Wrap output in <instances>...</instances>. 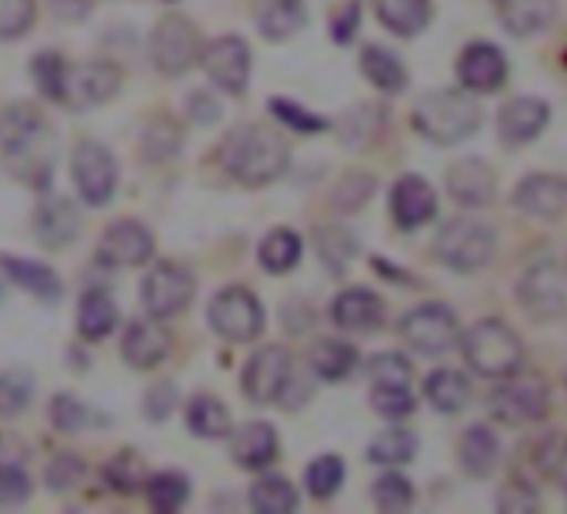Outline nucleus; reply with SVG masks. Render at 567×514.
Listing matches in <instances>:
<instances>
[{
    "label": "nucleus",
    "instance_id": "obj_53",
    "mask_svg": "<svg viewBox=\"0 0 567 514\" xmlns=\"http://www.w3.org/2000/svg\"><path fill=\"white\" fill-rule=\"evenodd\" d=\"M107 481L117 491H137L141 484V461H134L131 454H121L107 464Z\"/></svg>",
    "mask_w": 567,
    "mask_h": 514
},
{
    "label": "nucleus",
    "instance_id": "obj_32",
    "mask_svg": "<svg viewBox=\"0 0 567 514\" xmlns=\"http://www.w3.org/2000/svg\"><path fill=\"white\" fill-rule=\"evenodd\" d=\"M361 71H364V78H368L378 91H384V94H401L404 84H408V71H404V64L398 61V54H391L388 48H378V44L364 48V54H361Z\"/></svg>",
    "mask_w": 567,
    "mask_h": 514
},
{
    "label": "nucleus",
    "instance_id": "obj_45",
    "mask_svg": "<svg viewBox=\"0 0 567 514\" xmlns=\"http://www.w3.org/2000/svg\"><path fill=\"white\" fill-rule=\"evenodd\" d=\"M34 24V0H0V41H14Z\"/></svg>",
    "mask_w": 567,
    "mask_h": 514
},
{
    "label": "nucleus",
    "instance_id": "obj_19",
    "mask_svg": "<svg viewBox=\"0 0 567 514\" xmlns=\"http://www.w3.org/2000/svg\"><path fill=\"white\" fill-rule=\"evenodd\" d=\"M391 214H394L398 227H404V230L424 227L437 214L434 187L424 177H417V174H404L394 184V191H391Z\"/></svg>",
    "mask_w": 567,
    "mask_h": 514
},
{
    "label": "nucleus",
    "instance_id": "obj_3",
    "mask_svg": "<svg viewBox=\"0 0 567 514\" xmlns=\"http://www.w3.org/2000/svg\"><path fill=\"white\" fill-rule=\"evenodd\" d=\"M461 351L467 368L481 378H511L524 361V345L504 321H477L461 338Z\"/></svg>",
    "mask_w": 567,
    "mask_h": 514
},
{
    "label": "nucleus",
    "instance_id": "obj_56",
    "mask_svg": "<svg viewBox=\"0 0 567 514\" xmlns=\"http://www.w3.org/2000/svg\"><path fill=\"white\" fill-rule=\"evenodd\" d=\"M28 458V448L18 438L0 434V464H21Z\"/></svg>",
    "mask_w": 567,
    "mask_h": 514
},
{
    "label": "nucleus",
    "instance_id": "obj_13",
    "mask_svg": "<svg viewBox=\"0 0 567 514\" xmlns=\"http://www.w3.org/2000/svg\"><path fill=\"white\" fill-rule=\"evenodd\" d=\"M194 298V278L181 265H157L144 278V308L151 318L167 321L181 315Z\"/></svg>",
    "mask_w": 567,
    "mask_h": 514
},
{
    "label": "nucleus",
    "instance_id": "obj_57",
    "mask_svg": "<svg viewBox=\"0 0 567 514\" xmlns=\"http://www.w3.org/2000/svg\"><path fill=\"white\" fill-rule=\"evenodd\" d=\"M87 0H54V14H61V18H68V21H78V18H84L87 14Z\"/></svg>",
    "mask_w": 567,
    "mask_h": 514
},
{
    "label": "nucleus",
    "instance_id": "obj_51",
    "mask_svg": "<svg viewBox=\"0 0 567 514\" xmlns=\"http://www.w3.org/2000/svg\"><path fill=\"white\" fill-rule=\"evenodd\" d=\"M81 477H84V461L74 458V454H61V458H54V464L48 467V484H51L54 491H71Z\"/></svg>",
    "mask_w": 567,
    "mask_h": 514
},
{
    "label": "nucleus",
    "instance_id": "obj_23",
    "mask_svg": "<svg viewBox=\"0 0 567 514\" xmlns=\"http://www.w3.org/2000/svg\"><path fill=\"white\" fill-rule=\"evenodd\" d=\"M494 4H497L501 24L514 38H534V34H540L554 21V14H557L554 0H494Z\"/></svg>",
    "mask_w": 567,
    "mask_h": 514
},
{
    "label": "nucleus",
    "instance_id": "obj_28",
    "mask_svg": "<svg viewBox=\"0 0 567 514\" xmlns=\"http://www.w3.org/2000/svg\"><path fill=\"white\" fill-rule=\"evenodd\" d=\"M501 461V441L487 424H471L461 438V467L474 477L494 474Z\"/></svg>",
    "mask_w": 567,
    "mask_h": 514
},
{
    "label": "nucleus",
    "instance_id": "obj_44",
    "mask_svg": "<svg viewBox=\"0 0 567 514\" xmlns=\"http://www.w3.org/2000/svg\"><path fill=\"white\" fill-rule=\"evenodd\" d=\"M371 404L378 414L398 421V418H408L414 411V394L408 391V384H374Z\"/></svg>",
    "mask_w": 567,
    "mask_h": 514
},
{
    "label": "nucleus",
    "instance_id": "obj_25",
    "mask_svg": "<svg viewBox=\"0 0 567 514\" xmlns=\"http://www.w3.org/2000/svg\"><path fill=\"white\" fill-rule=\"evenodd\" d=\"M34 230H38V237H41L48 247H64V244H71V240L78 237V230H81L78 207H74L68 197H48V201L38 207Z\"/></svg>",
    "mask_w": 567,
    "mask_h": 514
},
{
    "label": "nucleus",
    "instance_id": "obj_30",
    "mask_svg": "<svg viewBox=\"0 0 567 514\" xmlns=\"http://www.w3.org/2000/svg\"><path fill=\"white\" fill-rule=\"evenodd\" d=\"M374 8H378V21L398 38H414L431 21L427 0H374Z\"/></svg>",
    "mask_w": 567,
    "mask_h": 514
},
{
    "label": "nucleus",
    "instance_id": "obj_21",
    "mask_svg": "<svg viewBox=\"0 0 567 514\" xmlns=\"http://www.w3.org/2000/svg\"><path fill=\"white\" fill-rule=\"evenodd\" d=\"M550 121V107L537 97H514L497 114V131L507 147L530 144Z\"/></svg>",
    "mask_w": 567,
    "mask_h": 514
},
{
    "label": "nucleus",
    "instance_id": "obj_12",
    "mask_svg": "<svg viewBox=\"0 0 567 514\" xmlns=\"http://www.w3.org/2000/svg\"><path fill=\"white\" fill-rule=\"evenodd\" d=\"M291 374H295V361H291L288 351H284V348H264L247 361L240 388H244L247 401L270 404V401H280Z\"/></svg>",
    "mask_w": 567,
    "mask_h": 514
},
{
    "label": "nucleus",
    "instance_id": "obj_27",
    "mask_svg": "<svg viewBox=\"0 0 567 514\" xmlns=\"http://www.w3.org/2000/svg\"><path fill=\"white\" fill-rule=\"evenodd\" d=\"M167 348H171V338L164 335V328H157L151 321H137L124 335V361L141 371L157 368L167 358Z\"/></svg>",
    "mask_w": 567,
    "mask_h": 514
},
{
    "label": "nucleus",
    "instance_id": "obj_34",
    "mask_svg": "<svg viewBox=\"0 0 567 514\" xmlns=\"http://www.w3.org/2000/svg\"><path fill=\"white\" fill-rule=\"evenodd\" d=\"M301 261V237L288 227H277L260 240V265L270 275H288Z\"/></svg>",
    "mask_w": 567,
    "mask_h": 514
},
{
    "label": "nucleus",
    "instance_id": "obj_11",
    "mask_svg": "<svg viewBox=\"0 0 567 514\" xmlns=\"http://www.w3.org/2000/svg\"><path fill=\"white\" fill-rule=\"evenodd\" d=\"M74 181H78V191L87 204L101 207L114 197V187H117V164H114V154L97 144V141H81L74 147Z\"/></svg>",
    "mask_w": 567,
    "mask_h": 514
},
{
    "label": "nucleus",
    "instance_id": "obj_42",
    "mask_svg": "<svg viewBox=\"0 0 567 514\" xmlns=\"http://www.w3.org/2000/svg\"><path fill=\"white\" fill-rule=\"evenodd\" d=\"M344 484V461L338 454H321L311 467H308V491L318 501H328L338 494V487Z\"/></svg>",
    "mask_w": 567,
    "mask_h": 514
},
{
    "label": "nucleus",
    "instance_id": "obj_38",
    "mask_svg": "<svg viewBox=\"0 0 567 514\" xmlns=\"http://www.w3.org/2000/svg\"><path fill=\"white\" fill-rule=\"evenodd\" d=\"M417 454V434L408 428H391L378 434L368 448V458L374 464H408Z\"/></svg>",
    "mask_w": 567,
    "mask_h": 514
},
{
    "label": "nucleus",
    "instance_id": "obj_31",
    "mask_svg": "<svg viewBox=\"0 0 567 514\" xmlns=\"http://www.w3.org/2000/svg\"><path fill=\"white\" fill-rule=\"evenodd\" d=\"M424 394H427V401H431L441 414H457V411H464L467 401H471V381H467L461 371H454V368H441V371H434V374L427 378Z\"/></svg>",
    "mask_w": 567,
    "mask_h": 514
},
{
    "label": "nucleus",
    "instance_id": "obj_36",
    "mask_svg": "<svg viewBox=\"0 0 567 514\" xmlns=\"http://www.w3.org/2000/svg\"><path fill=\"white\" fill-rule=\"evenodd\" d=\"M250 504L260 514H288V511L298 507V487L288 477H280V474L260 477L250 487Z\"/></svg>",
    "mask_w": 567,
    "mask_h": 514
},
{
    "label": "nucleus",
    "instance_id": "obj_26",
    "mask_svg": "<svg viewBox=\"0 0 567 514\" xmlns=\"http://www.w3.org/2000/svg\"><path fill=\"white\" fill-rule=\"evenodd\" d=\"M257 28L267 41H284L305 28V0H257Z\"/></svg>",
    "mask_w": 567,
    "mask_h": 514
},
{
    "label": "nucleus",
    "instance_id": "obj_33",
    "mask_svg": "<svg viewBox=\"0 0 567 514\" xmlns=\"http://www.w3.org/2000/svg\"><path fill=\"white\" fill-rule=\"evenodd\" d=\"M78 328L87 341H101L117 328V305L104 291H87L78 308Z\"/></svg>",
    "mask_w": 567,
    "mask_h": 514
},
{
    "label": "nucleus",
    "instance_id": "obj_18",
    "mask_svg": "<svg viewBox=\"0 0 567 514\" xmlns=\"http://www.w3.org/2000/svg\"><path fill=\"white\" fill-rule=\"evenodd\" d=\"M514 207L540 220H557L567 210V177L560 174H527L514 191Z\"/></svg>",
    "mask_w": 567,
    "mask_h": 514
},
{
    "label": "nucleus",
    "instance_id": "obj_6",
    "mask_svg": "<svg viewBox=\"0 0 567 514\" xmlns=\"http://www.w3.org/2000/svg\"><path fill=\"white\" fill-rule=\"evenodd\" d=\"M517 301L537 321L567 315V278H564L560 265L550 261V257L534 261L517 281Z\"/></svg>",
    "mask_w": 567,
    "mask_h": 514
},
{
    "label": "nucleus",
    "instance_id": "obj_14",
    "mask_svg": "<svg viewBox=\"0 0 567 514\" xmlns=\"http://www.w3.org/2000/svg\"><path fill=\"white\" fill-rule=\"evenodd\" d=\"M151 254L154 237L137 220H117L101 237V261L107 268H141L144 261H151Z\"/></svg>",
    "mask_w": 567,
    "mask_h": 514
},
{
    "label": "nucleus",
    "instance_id": "obj_55",
    "mask_svg": "<svg viewBox=\"0 0 567 514\" xmlns=\"http://www.w3.org/2000/svg\"><path fill=\"white\" fill-rule=\"evenodd\" d=\"M358 18H361V11H358V4L351 0V4L341 11V18L334 21V41H351L354 38V31H358Z\"/></svg>",
    "mask_w": 567,
    "mask_h": 514
},
{
    "label": "nucleus",
    "instance_id": "obj_20",
    "mask_svg": "<svg viewBox=\"0 0 567 514\" xmlns=\"http://www.w3.org/2000/svg\"><path fill=\"white\" fill-rule=\"evenodd\" d=\"M447 191L464 207H484L494 201L497 174L484 157H464L447 171Z\"/></svg>",
    "mask_w": 567,
    "mask_h": 514
},
{
    "label": "nucleus",
    "instance_id": "obj_29",
    "mask_svg": "<svg viewBox=\"0 0 567 514\" xmlns=\"http://www.w3.org/2000/svg\"><path fill=\"white\" fill-rule=\"evenodd\" d=\"M0 268L8 271L11 281H18L24 291H31L41 301H58L64 291L61 278L41 261H28V257H0Z\"/></svg>",
    "mask_w": 567,
    "mask_h": 514
},
{
    "label": "nucleus",
    "instance_id": "obj_43",
    "mask_svg": "<svg viewBox=\"0 0 567 514\" xmlns=\"http://www.w3.org/2000/svg\"><path fill=\"white\" fill-rule=\"evenodd\" d=\"M374 504L381 507V511H404V507H411L414 504V487H411V481L404 477V474H384V477H378L374 481Z\"/></svg>",
    "mask_w": 567,
    "mask_h": 514
},
{
    "label": "nucleus",
    "instance_id": "obj_17",
    "mask_svg": "<svg viewBox=\"0 0 567 514\" xmlns=\"http://www.w3.org/2000/svg\"><path fill=\"white\" fill-rule=\"evenodd\" d=\"M457 78L471 94H497L507 81V58L494 44H471L457 61Z\"/></svg>",
    "mask_w": 567,
    "mask_h": 514
},
{
    "label": "nucleus",
    "instance_id": "obj_5",
    "mask_svg": "<svg viewBox=\"0 0 567 514\" xmlns=\"http://www.w3.org/2000/svg\"><path fill=\"white\" fill-rule=\"evenodd\" d=\"M494 250H497L494 230L477 224V220H467V217L447 220L437 230V240H434V254L441 257L447 268H454L461 275L484 268L494 257Z\"/></svg>",
    "mask_w": 567,
    "mask_h": 514
},
{
    "label": "nucleus",
    "instance_id": "obj_10",
    "mask_svg": "<svg viewBox=\"0 0 567 514\" xmlns=\"http://www.w3.org/2000/svg\"><path fill=\"white\" fill-rule=\"evenodd\" d=\"M487 404H491V414L504 424H530L547 414L550 394L540 378H514L511 374V381H501L491 391Z\"/></svg>",
    "mask_w": 567,
    "mask_h": 514
},
{
    "label": "nucleus",
    "instance_id": "obj_48",
    "mask_svg": "<svg viewBox=\"0 0 567 514\" xmlns=\"http://www.w3.org/2000/svg\"><path fill=\"white\" fill-rule=\"evenodd\" d=\"M31 497V477L21 464H0V507L24 504Z\"/></svg>",
    "mask_w": 567,
    "mask_h": 514
},
{
    "label": "nucleus",
    "instance_id": "obj_54",
    "mask_svg": "<svg viewBox=\"0 0 567 514\" xmlns=\"http://www.w3.org/2000/svg\"><path fill=\"white\" fill-rule=\"evenodd\" d=\"M174 394H177V391H174V384H167V388H164V384H157V391H154V394H151V401H147V404H151V408H147V414H151L154 421L167 418V414H171V408H174Z\"/></svg>",
    "mask_w": 567,
    "mask_h": 514
},
{
    "label": "nucleus",
    "instance_id": "obj_41",
    "mask_svg": "<svg viewBox=\"0 0 567 514\" xmlns=\"http://www.w3.org/2000/svg\"><path fill=\"white\" fill-rule=\"evenodd\" d=\"M34 398V378L21 368L0 374V418H18Z\"/></svg>",
    "mask_w": 567,
    "mask_h": 514
},
{
    "label": "nucleus",
    "instance_id": "obj_24",
    "mask_svg": "<svg viewBox=\"0 0 567 514\" xmlns=\"http://www.w3.org/2000/svg\"><path fill=\"white\" fill-rule=\"evenodd\" d=\"M230 454L247 471L267 467L277 458V434H274V428L264 424V421H250V424L237 428L234 438H230Z\"/></svg>",
    "mask_w": 567,
    "mask_h": 514
},
{
    "label": "nucleus",
    "instance_id": "obj_40",
    "mask_svg": "<svg viewBox=\"0 0 567 514\" xmlns=\"http://www.w3.org/2000/svg\"><path fill=\"white\" fill-rule=\"evenodd\" d=\"M534 464L547 481H554V484H560L567 491V434L540 438L537 448H534Z\"/></svg>",
    "mask_w": 567,
    "mask_h": 514
},
{
    "label": "nucleus",
    "instance_id": "obj_16",
    "mask_svg": "<svg viewBox=\"0 0 567 514\" xmlns=\"http://www.w3.org/2000/svg\"><path fill=\"white\" fill-rule=\"evenodd\" d=\"M204 68L207 78L227 91V94H244L247 91V78H250V51L240 38H220L214 41L204 54Z\"/></svg>",
    "mask_w": 567,
    "mask_h": 514
},
{
    "label": "nucleus",
    "instance_id": "obj_15",
    "mask_svg": "<svg viewBox=\"0 0 567 514\" xmlns=\"http://www.w3.org/2000/svg\"><path fill=\"white\" fill-rule=\"evenodd\" d=\"M121 91V71L114 64L94 61L84 68H68V81H64V104L71 107H97L107 104L111 97H117Z\"/></svg>",
    "mask_w": 567,
    "mask_h": 514
},
{
    "label": "nucleus",
    "instance_id": "obj_8",
    "mask_svg": "<svg viewBox=\"0 0 567 514\" xmlns=\"http://www.w3.org/2000/svg\"><path fill=\"white\" fill-rule=\"evenodd\" d=\"M151 58H154V68L164 71V74L190 71L200 61V34H197V28L181 14L164 18L151 34Z\"/></svg>",
    "mask_w": 567,
    "mask_h": 514
},
{
    "label": "nucleus",
    "instance_id": "obj_9",
    "mask_svg": "<svg viewBox=\"0 0 567 514\" xmlns=\"http://www.w3.org/2000/svg\"><path fill=\"white\" fill-rule=\"evenodd\" d=\"M210 328L237 345L254 341L264 331V308L247 288H227L210 301Z\"/></svg>",
    "mask_w": 567,
    "mask_h": 514
},
{
    "label": "nucleus",
    "instance_id": "obj_4",
    "mask_svg": "<svg viewBox=\"0 0 567 514\" xmlns=\"http://www.w3.org/2000/svg\"><path fill=\"white\" fill-rule=\"evenodd\" d=\"M4 147L11 157V167L24 174L28 181H44L51 174L54 161V141L48 124L34 114V107H14L4 124Z\"/></svg>",
    "mask_w": 567,
    "mask_h": 514
},
{
    "label": "nucleus",
    "instance_id": "obj_35",
    "mask_svg": "<svg viewBox=\"0 0 567 514\" xmlns=\"http://www.w3.org/2000/svg\"><path fill=\"white\" fill-rule=\"evenodd\" d=\"M354 364H358V351L344 341H334V338L318 341L311 351V368L324 381H344L354 371Z\"/></svg>",
    "mask_w": 567,
    "mask_h": 514
},
{
    "label": "nucleus",
    "instance_id": "obj_47",
    "mask_svg": "<svg viewBox=\"0 0 567 514\" xmlns=\"http://www.w3.org/2000/svg\"><path fill=\"white\" fill-rule=\"evenodd\" d=\"M34 78L41 91L54 101H64V81H68V64L58 54H41L34 61Z\"/></svg>",
    "mask_w": 567,
    "mask_h": 514
},
{
    "label": "nucleus",
    "instance_id": "obj_46",
    "mask_svg": "<svg viewBox=\"0 0 567 514\" xmlns=\"http://www.w3.org/2000/svg\"><path fill=\"white\" fill-rule=\"evenodd\" d=\"M270 111H274V117H280L288 127H298L301 134H315V131H324L328 127L324 117L311 114L308 107H301L295 101H284V97H274L270 101Z\"/></svg>",
    "mask_w": 567,
    "mask_h": 514
},
{
    "label": "nucleus",
    "instance_id": "obj_49",
    "mask_svg": "<svg viewBox=\"0 0 567 514\" xmlns=\"http://www.w3.org/2000/svg\"><path fill=\"white\" fill-rule=\"evenodd\" d=\"M368 371L374 384H411V364L404 354H378Z\"/></svg>",
    "mask_w": 567,
    "mask_h": 514
},
{
    "label": "nucleus",
    "instance_id": "obj_2",
    "mask_svg": "<svg viewBox=\"0 0 567 514\" xmlns=\"http://www.w3.org/2000/svg\"><path fill=\"white\" fill-rule=\"evenodd\" d=\"M414 127L431 144H457L481 127V107L471 91H431L414 107Z\"/></svg>",
    "mask_w": 567,
    "mask_h": 514
},
{
    "label": "nucleus",
    "instance_id": "obj_50",
    "mask_svg": "<svg viewBox=\"0 0 567 514\" xmlns=\"http://www.w3.org/2000/svg\"><path fill=\"white\" fill-rule=\"evenodd\" d=\"M51 418H54V424L61 431H78V428L87 424V408L78 398H71V394H58L51 401Z\"/></svg>",
    "mask_w": 567,
    "mask_h": 514
},
{
    "label": "nucleus",
    "instance_id": "obj_7",
    "mask_svg": "<svg viewBox=\"0 0 567 514\" xmlns=\"http://www.w3.org/2000/svg\"><path fill=\"white\" fill-rule=\"evenodd\" d=\"M401 338L417 354H427V358L447 354L457 341V318L447 305H421L404 315Z\"/></svg>",
    "mask_w": 567,
    "mask_h": 514
},
{
    "label": "nucleus",
    "instance_id": "obj_52",
    "mask_svg": "<svg viewBox=\"0 0 567 514\" xmlns=\"http://www.w3.org/2000/svg\"><path fill=\"white\" fill-rule=\"evenodd\" d=\"M494 504L501 507V511H537V491H530L527 484H520V481H507L501 491H497V497H494Z\"/></svg>",
    "mask_w": 567,
    "mask_h": 514
},
{
    "label": "nucleus",
    "instance_id": "obj_39",
    "mask_svg": "<svg viewBox=\"0 0 567 514\" xmlns=\"http://www.w3.org/2000/svg\"><path fill=\"white\" fill-rule=\"evenodd\" d=\"M144 494H147V504H151L154 511H177V507H184V501L190 497V484H187L184 474L164 471V474L147 477Z\"/></svg>",
    "mask_w": 567,
    "mask_h": 514
},
{
    "label": "nucleus",
    "instance_id": "obj_37",
    "mask_svg": "<svg viewBox=\"0 0 567 514\" xmlns=\"http://www.w3.org/2000/svg\"><path fill=\"white\" fill-rule=\"evenodd\" d=\"M187 428L197 438H224L230 434V414L217 398H194L187 404Z\"/></svg>",
    "mask_w": 567,
    "mask_h": 514
},
{
    "label": "nucleus",
    "instance_id": "obj_22",
    "mask_svg": "<svg viewBox=\"0 0 567 514\" xmlns=\"http://www.w3.org/2000/svg\"><path fill=\"white\" fill-rule=\"evenodd\" d=\"M331 318L344 331H378L381 321H384V305L368 288H348V291L338 295V301L331 308Z\"/></svg>",
    "mask_w": 567,
    "mask_h": 514
},
{
    "label": "nucleus",
    "instance_id": "obj_1",
    "mask_svg": "<svg viewBox=\"0 0 567 514\" xmlns=\"http://www.w3.org/2000/svg\"><path fill=\"white\" fill-rule=\"evenodd\" d=\"M220 161L240 184L264 187L288 171L291 147L277 131H270L264 124H244L224 141Z\"/></svg>",
    "mask_w": 567,
    "mask_h": 514
}]
</instances>
